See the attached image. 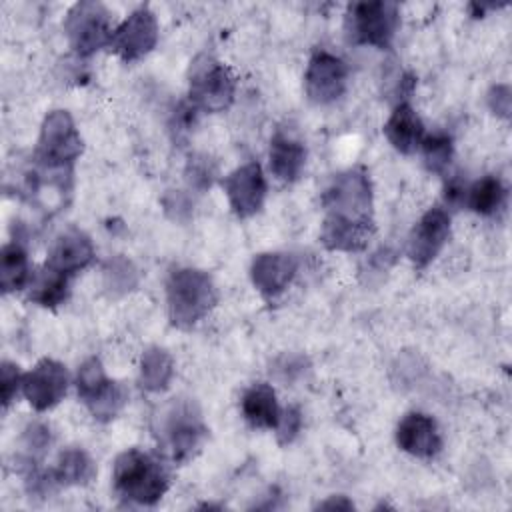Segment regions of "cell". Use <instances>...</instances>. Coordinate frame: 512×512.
Returning <instances> with one entry per match:
<instances>
[{
  "instance_id": "cell-10",
  "label": "cell",
  "mask_w": 512,
  "mask_h": 512,
  "mask_svg": "<svg viewBox=\"0 0 512 512\" xmlns=\"http://www.w3.org/2000/svg\"><path fill=\"white\" fill-rule=\"evenodd\" d=\"M348 84V66L342 58L318 50L312 54L304 74V90L310 102L330 104L336 102Z\"/></svg>"
},
{
  "instance_id": "cell-32",
  "label": "cell",
  "mask_w": 512,
  "mask_h": 512,
  "mask_svg": "<svg viewBox=\"0 0 512 512\" xmlns=\"http://www.w3.org/2000/svg\"><path fill=\"white\" fill-rule=\"evenodd\" d=\"M302 428V412L298 406H288L282 414L280 420L276 424V438L280 446H288L290 442H294V438L298 436Z\"/></svg>"
},
{
  "instance_id": "cell-34",
  "label": "cell",
  "mask_w": 512,
  "mask_h": 512,
  "mask_svg": "<svg viewBox=\"0 0 512 512\" xmlns=\"http://www.w3.org/2000/svg\"><path fill=\"white\" fill-rule=\"evenodd\" d=\"M488 106H490V110H492L496 116L508 120V118H510V108H512V92H510V86H506V84H496V86H492L490 92H488Z\"/></svg>"
},
{
  "instance_id": "cell-1",
  "label": "cell",
  "mask_w": 512,
  "mask_h": 512,
  "mask_svg": "<svg viewBox=\"0 0 512 512\" xmlns=\"http://www.w3.org/2000/svg\"><path fill=\"white\" fill-rule=\"evenodd\" d=\"M154 436L174 464H184L204 446L208 426L192 398H174L154 416Z\"/></svg>"
},
{
  "instance_id": "cell-7",
  "label": "cell",
  "mask_w": 512,
  "mask_h": 512,
  "mask_svg": "<svg viewBox=\"0 0 512 512\" xmlns=\"http://www.w3.org/2000/svg\"><path fill=\"white\" fill-rule=\"evenodd\" d=\"M400 24L398 4L388 0L354 2L346 12L348 40L362 46L388 48Z\"/></svg>"
},
{
  "instance_id": "cell-22",
  "label": "cell",
  "mask_w": 512,
  "mask_h": 512,
  "mask_svg": "<svg viewBox=\"0 0 512 512\" xmlns=\"http://www.w3.org/2000/svg\"><path fill=\"white\" fill-rule=\"evenodd\" d=\"M58 486H86L96 476V464L82 448H66L60 452L52 468Z\"/></svg>"
},
{
  "instance_id": "cell-13",
  "label": "cell",
  "mask_w": 512,
  "mask_h": 512,
  "mask_svg": "<svg viewBox=\"0 0 512 512\" xmlns=\"http://www.w3.org/2000/svg\"><path fill=\"white\" fill-rule=\"evenodd\" d=\"M158 42V20L146 6L134 10L118 28H114L110 48L124 62L144 58Z\"/></svg>"
},
{
  "instance_id": "cell-2",
  "label": "cell",
  "mask_w": 512,
  "mask_h": 512,
  "mask_svg": "<svg viewBox=\"0 0 512 512\" xmlns=\"http://www.w3.org/2000/svg\"><path fill=\"white\" fill-rule=\"evenodd\" d=\"M218 302L216 286L208 272L178 268L166 280L168 318L176 328H192Z\"/></svg>"
},
{
  "instance_id": "cell-11",
  "label": "cell",
  "mask_w": 512,
  "mask_h": 512,
  "mask_svg": "<svg viewBox=\"0 0 512 512\" xmlns=\"http://www.w3.org/2000/svg\"><path fill=\"white\" fill-rule=\"evenodd\" d=\"M68 370L62 362L42 358L22 378V394L38 412L54 408L68 392Z\"/></svg>"
},
{
  "instance_id": "cell-35",
  "label": "cell",
  "mask_w": 512,
  "mask_h": 512,
  "mask_svg": "<svg viewBox=\"0 0 512 512\" xmlns=\"http://www.w3.org/2000/svg\"><path fill=\"white\" fill-rule=\"evenodd\" d=\"M198 112L200 110L190 100L178 104V108L174 110V116H172V130H176V134H188L196 124Z\"/></svg>"
},
{
  "instance_id": "cell-30",
  "label": "cell",
  "mask_w": 512,
  "mask_h": 512,
  "mask_svg": "<svg viewBox=\"0 0 512 512\" xmlns=\"http://www.w3.org/2000/svg\"><path fill=\"white\" fill-rule=\"evenodd\" d=\"M52 442L50 428L44 422H32L26 426L22 434V446H24V458L36 460L40 458Z\"/></svg>"
},
{
  "instance_id": "cell-29",
  "label": "cell",
  "mask_w": 512,
  "mask_h": 512,
  "mask_svg": "<svg viewBox=\"0 0 512 512\" xmlns=\"http://www.w3.org/2000/svg\"><path fill=\"white\" fill-rule=\"evenodd\" d=\"M186 182L190 188L204 192L212 186V180L216 176L214 162L204 154H194L186 164Z\"/></svg>"
},
{
  "instance_id": "cell-20",
  "label": "cell",
  "mask_w": 512,
  "mask_h": 512,
  "mask_svg": "<svg viewBox=\"0 0 512 512\" xmlns=\"http://www.w3.org/2000/svg\"><path fill=\"white\" fill-rule=\"evenodd\" d=\"M374 234V226L370 224H354L336 218H324L320 228V242L328 250L336 252H360L368 246Z\"/></svg>"
},
{
  "instance_id": "cell-3",
  "label": "cell",
  "mask_w": 512,
  "mask_h": 512,
  "mask_svg": "<svg viewBox=\"0 0 512 512\" xmlns=\"http://www.w3.org/2000/svg\"><path fill=\"white\" fill-rule=\"evenodd\" d=\"M114 490L136 504L154 506L168 490V472L150 454L128 448L120 452L112 468Z\"/></svg>"
},
{
  "instance_id": "cell-18",
  "label": "cell",
  "mask_w": 512,
  "mask_h": 512,
  "mask_svg": "<svg viewBox=\"0 0 512 512\" xmlns=\"http://www.w3.org/2000/svg\"><path fill=\"white\" fill-rule=\"evenodd\" d=\"M384 136L400 154H414L424 140V124L408 102H398L384 124Z\"/></svg>"
},
{
  "instance_id": "cell-26",
  "label": "cell",
  "mask_w": 512,
  "mask_h": 512,
  "mask_svg": "<svg viewBox=\"0 0 512 512\" xmlns=\"http://www.w3.org/2000/svg\"><path fill=\"white\" fill-rule=\"evenodd\" d=\"M506 188L496 176H484L466 188L464 202L468 208L480 216H490L504 204Z\"/></svg>"
},
{
  "instance_id": "cell-23",
  "label": "cell",
  "mask_w": 512,
  "mask_h": 512,
  "mask_svg": "<svg viewBox=\"0 0 512 512\" xmlns=\"http://www.w3.org/2000/svg\"><path fill=\"white\" fill-rule=\"evenodd\" d=\"M30 264L24 246L14 240L0 250V288L4 294L22 290L30 284Z\"/></svg>"
},
{
  "instance_id": "cell-33",
  "label": "cell",
  "mask_w": 512,
  "mask_h": 512,
  "mask_svg": "<svg viewBox=\"0 0 512 512\" xmlns=\"http://www.w3.org/2000/svg\"><path fill=\"white\" fill-rule=\"evenodd\" d=\"M304 370H306V358L294 356V354L280 356L272 368L274 376L280 378L282 382H294L298 376L304 374Z\"/></svg>"
},
{
  "instance_id": "cell-21",
  "label": "cell",
  "mask_w": 512,
  "mask_h": 512,
  "mask_svg": "<svg viewBox=\"0 0 512 512\" xmlns=\"http://www.w3.org/2000/svg\"><path fill=\"white\" fill-rule=\"evenodd\" d=\"M242 414L246 422L252 428H276L280 420V406L276 400V392L270 384L258 382L252 384L244 394H242Z\"/></svg>"
},
{
  "instance_id": "cell-9",
  "label": "cell",
  "mask_w": 512,
  "mask_h": 512,
  "mask_svg": "<svg viewBox=\"0 0 512 512\" xmlns=\"http://www.w3.org/2000/svg\"><path fill=\"white\" fill-rule=\"evenodd\" d=\"M64 32L78 56H92L112 42V14L100 2H76L64 18Z\"/></svg>"
},
{
  "instance_id": "cell-12",
  "label": "cell",
  "mask_w": 512,
  "mask_h": 512,
  "mask_svg": "<svg viewBox=\"0 0 512 512\" xmlns=\"http://www.w3.org/2000/svg\"><path fill=\"white\" fill-rule=\"evenodd\" d=\"M222 188L232 212L238 218H250L264 206L266 178L262 166L256 160H250L232 170L222 180Z\"/></svg>"
},
{
  "instance_id": "cell-28",
  "label": "cell",
  "mask_w": 512,
  "mask_h": 512,
  "mask_svg": "<svg viewBox=\"0 0 512 512\" xmlns=\"http://www.w3.org/2000/svg\"><path fill=\"white\" fill-rule=\"evenodd\" d=\"M138 284V270L124 256H114L104 268V286L112 294H126Z\"/></svg>"
},
{
  "instance_id": "cell-6",
  "label": "cell",
  "mask_w": 512,
  "mask_h": 512,
  "mask_svg": "<svg viewBox=\"0 0 512 512\" xmlns=\"http://www.w3.org/2000/svg\"><path fill=\"white\" fill-rule=\"evenodd\" d=\"M76 392L88 412L100 420H114L128 402V390L122 382L110 380L100 358L84 360L76 372Z\"/></svg>"
},
{
  "instance_id": "cell-25",
  "label": "cell",
  "mask_w": 512,
  "mask_h": 512,
  "mask_svg": "<svg viewBox=\"0 0 512 512\" xmlns=\"http://www.w3.org/2000/svg\"><path fill=\"white\" fill-rule=\"evenodd\" d=\"M68 280H70V276L44 264V268L40 272L32 274V278H30L28 298L44 308H56L68 296Z\"/></svg>"
},
{
  "instance_id": "cell-15",
  "label": "cell",
  "mask_w": 512,
  "mask_h": 512,
  "mask_svg": "<svg viewBox=\"0 0 512 512\" xmlns=\"http://www.w3.org/2000/svg\"><path fill=\"white\" fill-rule=\"evenodd\" d=\"M298 272V260L288 252H262L250 264V280L264 298L282 294Z\"/></svg>"
},
{
  "instance_id": "cell-5",
  "label": "cell",
  "mask_w": 512,
  "mask_h": 512,
  "mask_svg": "<svg viewBox=\"0 0 512 512\" xmlns=\"http://www.w3.org/2000/svg\"><path fill=\"white\" fill-rule=\"evenodd\" d=\"M236 96V78L210 54H198L188 68V98L204 112H224Z\"/></svg>"
},
{
  "instance_id": "cell-16",
  "label": "cell",
  "mask_w": 512,
  "mask_h": 512,
  "mask_svg": "<svg viewBox=\"0 0 512 512\" xmlns=\"http://www.w3.org/2000/svg\"><path fill=\"white\" fill-rule=\"evenodd\" d=\"M396 444L416 458H432L442 450V434L432 416L408 412L396 426Z\"/></svg>"
},
{
  "instance_id": "cell-19",
  "label": "cell",
  "mask_w": 512,
  "mask_h": 512,
  "mask_svg": "<svg viewBox=\"0 0 512 512\" xmlns=\"http://www.w3.org/2000/svg\"><path fill=\"white\" fill-rule=\"evenodd\" d=\"M270 160V172L280 182H294L300 178L304 164H306V148L302 142L290 138L288 134L276 132L270 140L268 150Z\"/></svg>"
},
{
  "instance_id": "cell-31",
  "label": "cell",
  "mask_w": 512,
  "mask_h": 512,
  "mask_svg": "<svg viewBox=\"0 0 512 512\" xmlns=\"http://www.w3.org/2000/svg\"><path fill=\"white\" fill-rule=\"evenodd\" d=\"M22 378L24 374L20 372L18 364L4 360L0 368V390H2V406L8 408L18 390H22Z\"/></svg>"
},
{
  "instance_id": "cell-24",
  "label": "cell",
  "mask_w": 512,
  "mask_h": 512,
  "mask_svg": "<svg viewBox=\"0 0 512 512\" xmlns=\"http://www.w3.org/2000/svg\"><path fill=\"white\" fill-rule=\"evenodd\" d=\"M174 376L172 356L160 348L150 346L142 352L140 358V386L146 392H164Z\"/></svg>"
},
{
  "instance_id": "cell-36",
  "label": "cell",
  "mask_w": 512,
  "mask_h": 512,
  "mask_svg": "<svg viewBox=\"0 0 512 512\" xmlns=\"http://www.w3.org/2000/svg\"><path fill=\"white\" fill-rule=\"evenodd\" d=\"M164 208H166V214L172 218V220H178V222H184L188 216H190V200L188 196H184L182 192H170L166 198H164Z\"/></svg>"
},
{
  "instance_id": "cell-17",
  "label": "cell",
  "mask_w": 512,
  "mask_h": 512,
  "mask_svg": "<svg viewBox=\"0 0 512 512\" xmlns=\"http://www.w3.org/2000/svg\"><path fill=\"white\" fill-rule=\"evenodd\" d=\"M94 260V244L80 228H68L58 234L48 250L46 266L72 276L84 270Z\"/></svg>"
},
{
  "instance_id": "cell-4",
  "label": "cell",
  "mask_w": 512,
  "mask_h": 512,
  "mask_svg": "<svg viewBox=\"0 0 512 512\" xmlns=\"http://www.w3.org/2000/svg\"><path fill=\"white\" fill-rule=\"evenodd\" d=\"M322 206L326 212L324 218L374 226V198L368 172L356 166L334 176L322 194Z\"/></svg>"
},
{
  "instance_id": "cell-27",
  "label": "cell",
  "mask_w": 512,
  "mask_h": 512,
  "mask_svg": "<svg viewBox=\"0 0 512 512\" xmlns=\"http://www.w3.org/2000/svg\"><path fill=\"white\" fill-rule=\"evenodd\" d=\"M422 156H424V166L434 172V174H442L450 160H452V138L444 132H434L430 136H424L422 144Z\"/></svg>"
},
{
  "instance_id": "cell-37",
  "label": "cell",
  "mask_w": 512,
  "mask_h": 512,
  "mask_svg": "<svg viewBox=\"0 0 512 512\" xmlns=\"http://www.w3.org/2000/svg\"><path fill=\"white\" fill-rule=\"evenodd\" d=\"M464 198H466V186L464 182L460 180V176H454L446 182L444 186V200L448 206H460L464 204Z\"/></svg>"
},
{
  "instance_id": "cell-14",
  "label": "cell",
  "mask_w": 512,
  "mask_h": 512,
  "mask_svg": "<svg viewBox=\"0 0 512 512\" xmlns=\"http://www.w3.org/2000/svg\"><path fill=\"white\" fill-rule=\"evenodd\" d=\"M450 236V214L434 206L422 214L408 238V258L416 268H426L444 248Z\"/></svg>"
},
{
  "instance_id": "cell-38",
  "label": "cell",
  "mask_w": 512,
  "mask_h": 512,
  "mask_svg": "<svg viewBox=\"0 0 512 512\" xmlns=\"http://www.w3.org/2000/svg\"><path fill=\"white\" fill-rule=\"evenodd\" d=\"M318 508H340V510H352L354 504L346 496H332L318 504Z\"/></svg>"
},
{
  "instance_id": "cell-8",
  "label": "cell",
  "mask_w": 512,
  "mask_h": 512,
  "mask_svg": "<svg viewBox=\"0 0 512 512\" xmlns=\"http://www.w3.org/2000/svg\"><path fill=\"white\" fill-rule=\"evenodd\" d=\"M82 148V136L66 110H52L44 116L34 152V160L40 166L72 170Z\"/></svg>"
}]
</instances>
